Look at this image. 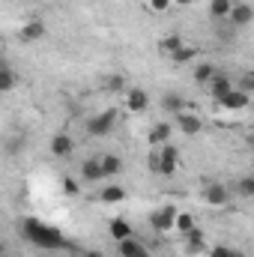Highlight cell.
<instances>
[{
  "label": "cell",
  "instance_id": "cell-1",
  "mask_svg": "<svg viewBox=\"0 0 254 257\" xmlns=\"http://www.w3.org/2000/svg\"><path fill=\"white\" fill-rule=\"evenodd\" d=\"M21 230H24V239L33 242V245H39V248H60V245H66L63 233L54 224H45L39 218H24Z\"/></svg>",
  "mask_w": 254,
  "mask_h": 257
},
{
  "label": "cell",
  "instance_id": "cell-2",
  "mask_svg": "<svg viewBox=\"0 0 254 257\" xmlns=\"http://www.w3.org/2000/svg\"><path fill=\"white\" fill-rule=\"evenodd\" d=\"M114 126H117V108H108V111H102V114H96V117L87 120V132L93 138H105Z\"/></svg>",
  "mask_w": 254,
  "mask_h": 257
},
{
  "label": "cell",
  "instance_id": "cell-3",
  "mask_svg": "<svg viewBox=\"0 0 254 257\" xmlns=\"http://www.w3.org/2000/svg\"><path fill=\"white\" fill-rule=\"evenodd\" d=\"M156 153H159V171H156V174H162V177H171V174L177 171V162H180V156H177V147H171V144H162Z\"/></svg>",
  "mask_w": 254,
  "mask_h": 257
},
{
  "label": "cell",
  "instance_id": "cell-4",
  "mask_svg": "<svg viewBox=\"0 0 254 257\" xmlns=\"http://www.w3.org/2000/svg\"><path fill=\"white\" fill-rule=\"evenodd\" d=\"M227 21H230L233 27H248L254 21V9L248 3H233L230 12H227Z\"/></svg>",
  "mask_w": 254,
  "mask_h": 257
},
{
  "label": "cell",
  "instance_id": "cell-5",
  "mask_svg": "<svg viewBox=\"0 0 254 257\" xmlns=\"http://www.w3.org/2000/svg\"><path fill=\"white\" fill-rule=\"evenodd\" d=\"M206 87H209V93H212V99H215V102H221V99H224V96H227V93L233 90V81H230L227 75H221V72H215V75L209 78V84H206Z\"/></svg>",
  "mask_w": 254,
  "mask_h": 257
},
{
  "label": "cell",
  "instance_id": "cell-6",
  "mask_svg": "<svg viewBox=\"0 0 254 257\" xmlns=\"http://www.w3.org/2000/svg\"><path fill=\"white\" fill-rule=\"evenodd\" d=\"M218 105H224L227 111H242V108H248V105H251V93H242V90H236V87H233V90H230Z\"/></svg>",
  "mask_w": 254,
  "mask_h": 257
},
{
  "label": "cell",
  "instance_id": "cell-7",
  "mask_svg": "<svg viewBox=\"0 0 254 257\" xmlns=\"http://www.w3.org/2000/svg\"><path fill=\"white\" fill-rule=\"evenodd\" d=\"M72 150H75V141H72L69 135L57 132V135L51 138V153H54L57 159H69V156H72Z\"/></svg>",
  "mask_w": 254,
  "mask_h": 257
},
{
  "label": "cell",
  "instance_id": "cell-8",
  "mask_svg": "<svg viewBox=\"0 0 254 257\" xmlns=\"http://www.w3.org/2000/svg\"><path fill=\"white\" fill-rule=\"evenodd\" d=\"M203 197H206V203H209V206H224V203H227V197H230V192H227L221 183H209V186L203 189Z\"/></svg>",
  "mask_w": 254,
  "mask_h": 257
},
{
  "label": "cell",
  "instance_id": "cell-9",
  "mask_svg": "<svg viewBox=\"0 0 254 257\" xmlns=\"http://www.w3.org/2000/svg\"><path fill=\"white\" fill-rule=\"evenodd\" d=\"M174 218H177V209H174V206H162L159 212H153L150 221H153L156 230H171V227H174Z\"/></svg>",
  "mask_w": 254,
  "mask_h": 257
},
{
  "label": "cell",
  "instance_id": "cell-10",
  "mask_svg": "<svg viewBox=\"0 0 254 257\" xmlns=\"http://www.w3.org/2000/svg\"><path fill=\"white\" fill-rule=\"evenodd\" d=\"M177 126L183 128V135H197V132H200V128H203V123H200V117H197V114H189V111H180V114H177Z\"/></svg>",
  "mask_w": 254,
  "mask_h": 257
},
{
  "label": "cell",
  "instance_id": "cell-11",
  "mask_svg": "<svg viewBox=\"0 0 254 257\" xmlns=\"http://www.w3.org/2000/svg\"><path fill=\"white\" fill-rule=\"evenodd\" d=\"M45 36V24L42 21H27L24 27H21V39L24 42H39Z\"/></svg>",
  "mask_w": 254,
  "mask_h": 257
},
{
  "label": "cell",
  "instance_id": "cell-12",
  "mask_svg": "<svg viewBox=\"0 0 254 257\" xmlns=\"http://www.w3.org/2000/svg\"><path fill=\"white\" fill-rule=\"evenodd\" d=\"M81 177H84L87 183H99V180H105V177H102V165H99V159H87V162L81 165Z\"/></svg>",
  "mask_w": 254,
  "mask_h": 257
},
{
  "label": "cell",
  "instance_id": "cell-13",
  "mask_svg": "<svg viewBox=\"0 0 254 257\" xmlns=\"http://www.w3.org/2000/svg\"><path fill=\"white\" fill-rule=\"evenodd\" d=\"M99 165H102V177H117V174H120V168H123L120 156H114V153L102 156V159H99Z\"/></svg>",
  "mask_w": 254,
  "mask_h": 257
},
{
  "label": "cell",
  "instance_id": "cell-14",
  "mask_svg": "<svg viewBox=\"0 0 254 257\" xmlns=\"http://www.w3.org/2000/svg\"><path fill=\"white\" fill-rule=\"evenodd\" d=\"M171 132H174V128L168 126V123H156V126L150 128V144H153V147L168 144V141H171Z\"/></svg>",
  "mask_w": 254,
  "mask_h": 257
},
{
  "label": "cell",
  "instance_id": "cell-15",
  "mask_svg": "<svg viewBox=\"0 0 254 257\" xmlns=\"http://www.w3.org/2000/svg\"><path fill=\"white\" fill-rule=\"evenodd\" d=\"M111 236L120 242V239H129V236H135V230H132V224H129L126 218H114V221H111Z\"/></svg>",
  "mask_w": 254,
  "mask_h": 257
},
{
  "label": "cell",
  "instance_id": "cell-16",
  "mask_svg": "<svg viewBox=\"0 0 254 257\" xmlns=\"http://www.w3.org/2000/svg\"><path fill=\"white\" fill-rule=\"evenodd\" d=\"M15 84H18V75H15V69H12V66L0 69V93H9V90H15Z\"/></svg>",
  "mask_w": 254,
  "mask_h": 257
},
{
  "label": "cell",
  "instance_id": "cell-17",
  "mask_svg": "<svg viewBox=\"0 0 254 257\" xmlns=\"http://www.w3.org/2000/svg\"><path fill=\"white\" fill-rule=\"evenodd\" d=\"M183 105H186V102H183V96H180V93H165V96H162V108H165V111L180 114V111H183Z\"/></svg>",
  "mask_w": 254,
  "mask_h": 257
},
{
  "label": "cell",
  "instance_id": "cell-18",
  "mask_svg": "<svg viewBox=\"0 0 254 257\" xmlns=\"http://www.w3.org/2000/svg\"><path fill=\"white\" fill-rule=\"evenodd\" d=\"M230 6H233V0H212V3H209V15H212L215 21H221V18H227Z\"/></svg>",
  "mask_w": 254,
  "mask_h": 257
},
{
  "label": "cell",
  "instance_id": "cell-19",
  "mask_svg": "<svg viewBox=\"0 0 254 257\" xmlns=\"http://www.w3.org/2000/svg\"><path fill=\"white\" fill-rule=\"evenodd\" d=\"M126 102H129V108H132V111H144L150 99H147V93H144V90H138V87H135V90H129Z\"/></svg>",
  "mask_w": 254,
  "mask_h": 257
},
{
  "label": "cell",
  "instance_id": "cell-20",
  "mask_svg": "<svg viewBox=\"0 0 254 257\" xmlns=\"http://www.w3.org/2000/svg\"><path fill=\"white\" fill-rule=\"evenodd\" d=\"M123 197H126V192H123L120 186H108V189H102V194H99L102 203H120Z\"/></svg>",
  "mask_w": 254,
  "mask_h": 257
},
{
  "label": "cell",
  "instance_id": "cell-21",
  "mask_svg": "<svg viewBox=\"0 0 254 257\" xmlns=\"http://www.w3.org/2000/svg\"><path fill=\"white\" fill-rule=\"evenodd\" d=\"M144 251V245L135 239V236H129V239H120V254L123 257H135V254H141Z\"/></svg>",
  "mask_w": 254,
  "mask_h": 257
},
{
  "label": "cell",
  "instance_id": "cell-22",
  "mask_svg": "<svg viewBox=\"0 0 254 257\" xmlns=\"http://www.w3.org/2000/svg\"><path fill=\"white\" fill-rule=\"evenodd\" d=\"M180 45H183V36H180V33H171V36H165V39L159 42V48H162L165 54H174Z\"/></svg>",
  "mask_w": 254,
  "mask_h": 257
},
{
  "label": "cell",
  "instance_id": "cell-23",
  "mask_svg": "<svg viewBox=\"0 0 254 257\" xmlns=\"http://www.w3.org/2000/svg\"><path fill=\"white\" fill-rule=\"evenodd\" d=\"M212 75H215V66L212 63H200L197 69H194V81H197V84H209Z\"/></svg>",
  "mask_w": 254,
  "mask_h": 257
},
{
  "label": "cell",
  "instance_id": "cell-24",
  "mask_svg": "<svg viewBox=\"0 0 254 257\" xmlns=\"http://www.w3.org/2000/svg\"><path fill=\"white\" fill-rule=\"evenodd\" d=\"M174 227H177L180 233H189V230H194V218H191L189 212H177V218H174Z\"/></svg>",
  "mask_w": 254,
  "mask_h": 257
},
{
  "label": "cell",
  "instance_id": "cell-25",
  "mask_svg": "<svg viewBox=\"0 0 254 257\" xmlns=\"http://www.w3.org/2000/svg\"><path fill=\"white\" fill-rule=\"evenodd\" d=\"M24 150V132H18V135H12L9 141H6V153L9 156H18Z\"/></svg>",
  "mask_w": 254,
  "mask_h": 257
},
{
  "label": "cell",
  "instance_id": "cell-26",
  "mask_svg": "<svg viewBox=\"0 0 254 257\" xmlns=\"http://www.w3.org/2000/svg\"><path fill=\"white\" fill-rule=\"evenodd\" d=\"M186 236H189V251H191V254H197V251H203V233H200L197 227H194V230H189Z\"/></svg>",
  "mask_w": 254,
  "mask_h": 257
},
{
  "label": "cell",
  "instance_id": "cell-27",
  "mask_svg": "<svg viewBox=\"0 0 254 257\" xmlns=\"http://www.w3.org/2000/svg\"><path fill=\"white\" fill-rule=\"evenodd\" d=\"M168 57H171L174 63H189L191 57H194V48H189V45H180V48H177L174 54H168Z\"/></svg>",
  "mask_w": 254,
  "mask_h": 257
},
{
  "label": "cell",
  "instance_id": "cell-28",
  "mask_svg": "<svg viewBox=\"0 0 254 257\" xmlns=\"http://www.w3.org/2000/svg\"><path fill=\"white\" fill-rule=\"evenodd\" d=\"M236 192L242 194V197H254V177H239Z\"/></svg>",
  "mask_w": 254,
  "mask_h": 257
},
{
  "label": "cell",
  "instance_id": "cell-29",
  "mask_svg": "<svg viewBox=\"0 0 254 257\" xmlns=\"http://www.w3.org/2000/svg\"><path fill=\"white\" fill-rule=\"evenodd\" d=\"M233 87H236V90H242V93H251V90H254V75H251V72H245V75L239 78V84H233Z\"/></svg>",
  "mask_w": 254,
  "mask_h": 257
},
{
  "label": "cell",
  "instance_id": "cell-30",
  "mask_svg": "<svg viewBox=\"0 0 254 257\" xmlns=\"http://www.w3.org/2000/svg\"><path fill=\"white\" fill-rule=\"evenodd\" d=\"M209 257H236V254H233V251H230L227 245H215V248L209 251Z\"/></svg>",
  "mask_w": 254,
  "mask_h": 257
},
{
  "label": "cell",
  "instance_id": "cell-31",
  "mask_svg": "<svg viewBox=\"0 0 254 257\" xmlns=\"http://www.w3.org/2000/svg\"><path fill=\"white\" fill-rule=\"evenodd\" d=\"M218 39H221V42H230V39H233V24H230V27H221V30H218Z\"/></svg>",
  "mask_w": 254,
  "mask_h": 257
},
{
  "label": "cell",
  "instance_id": "cell-32",
  "mask_svg": "<svg viewBox=\"0 0 254 257\" xmlns=\"http://www.w3.org/2000/svg\"><path fill=\"white\" fill-rule=\"evenodd\" d=\"M123 87V75H111L108 78V90H120Z\"/></svg>",
  "mask_w": 254,
  "mask_h": 257
},
{
  "label": "cell",
  "instance_id": "cell-33",
  "mask_svg": "<svg viewBox=\"0 0 254 257\" xmlns=\"http://www.w3.org/2000/svg\"><path fill=\"white\" fill-rule=\"evenodd\" d=\"M150 6H153L156 12H165V9L171 6V0H150Z\"/></svg>",
  "mask_w": 254,
  "mask_h": 257
},
{
  "label": "cell",
  "instance_id": "cell-34",
  "mask_svg": "<svg viewBox=\"0 0 254 257\" xmlns=\"http://www.w3.org/2000/svg\"><path fill=\"white\" fill-rule=\"evenodd\" d=\"M63 189H66V192H69V194H75V192H78V186H75L72 180H63Z\"/></svg>",
  "mask_w": 254,
  "mask_h": 257
},
{
  "label": "cell",
  "instance_id": "cell-35",
  "mask_svg": "<svg viewBox=\"0 0 254 257\" xmlns=\"http://www.w3.org/2000/svg\"><path fill=\"white\" fill-rule=\"evenodd\" d=\"M150 168L159 171V153H150Z\"/></svg>",
  "mask_w": 254,
  "mask_h": 257
},
{
  "label": "cell",
  "instance_id": "cell-36",
  "mask_svg": "<svg viewBox=\"0 0 254 257\" xmlns=\"http://www.w3.org/2000/svg\"><path fill=\"white\" fill-rule=\"evenodd\" d=\"M81 257H105V254H102V251H84Z\"/></svg>",
  "mask_w": 254,
  "mask_h": 257
},
{
  "label": "cell",
  "instance_id": "cell-37",
  "mask_svg": "<svg viewBox=\"0 0 254 257\" xmlns=\"http://www.w3.org/2000/svg\"><path fill=\"white\" fill-rule=\"evenodd\" d=\"M177 3H180V6H189L191 0H177Z\"/></svg>",
  "mask_w": 254,
  "mask_h": 257
},
{
  "label": "cell",
  "instance_id": "cell-38",
  "mask_svg": "<svg viewBox=\"0 0 254 257\" xmlns=\"http://www.w3.org/2000/svg\"><path fill=\"white\" fill-rule=\"evenodd\" d=\"M6 66H9V63H6V60H3V57H0V69H6Z\"/></svg>",
  "mask_w": 254,
  "mask_h": 257
},
{
  "label": "cell",
  "instance_id": "cell-39",
  "mask_svg": "<svg viewBox=\"0 0 254 257\" xmlns=\"http://www.w3.org/2000/svg\"><path fill=\"white\" fill-rule=\"evenodd\" d=\"M135 257H150V254H147V251H141V254H135Z\"/></svg>",
  "mask_w": 254,
  "mask_h": 257
},
{
  "label": "cell",
  "instance_id": "cell-40",
  "mask_svg": "<svg viewBox=\"0 0 254 257\" xmlns=\"http://www.w3.org/2000/svg\"><path fill=\"white\" fill-rule=\"evenodd\" d=\"M0 48H3V33H0Z\"/></svg>",
  "mask_w": 254,
  "mask_h": 257
},
{
  "label": "cell",
  "instance_id": "cell-41",
  "mask_svg": "<svg viewBox=\"0 0 254 257\" xmlns=\"http://www.w3.org/2000/svg\"><path fill=\"white\" fill-rule=\"evenodd\" d=\"M0 254H3V242H0Z\"/></svg>",
  "mask_w": 254,
  "mask_h": 257
}]
</instances>
